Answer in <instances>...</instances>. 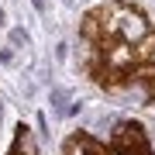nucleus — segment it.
<instances>
[{"label": "nucleus", "mask_w": 155, "mask_h": 155, "mask_svg": "<svg viewBox=\"0 0 155 155\" xmlns=\"http://www.w3.org/2000/svg\"><path fill=\"white\" fill-rule=\"evenodd\" d=\"M86 45V72L100 90H124L138 83V72L155 62V24L138 4L100 0L79 21Z\"/></svg>", "instance_id": "nucleus-1"}, {"label": "nucleus", "mask_w": 155, "mask_h": 155, "mask_svg": "<svg viewBox=\"0 0 155 155\" xmlns=\"http://www.w3.org/2000/svg\"><path fill=\"white\" fill-rule=\"evenodd\" d=\"M7 155H38V141H35L28 124L14 127V141H11V148H7Z\"/></svg>", "instance_id": "nucleus-4"}, {"label": "nucleus", "mask_w": 155, "mask_h": 155, "mask_svg": "<svg viewBox=\"0 0 155 155\" xmlns=\"http://www.w3.org/2000/svg\"><path fill=\"white\" fill-rule=\"evenodd\" d=\"M107 145H110L114 155H155L148 134H145V127L138 121H121L114 127V134H110Z\"/></svg>", "instance_id": "nucleus-2"}, {"label": "nucleus", "mask_w": 155, "mask_h": 155, "mask_svg": "<svg viewBox=\"0 0 155 155\" xmlns=\"http://www.w3.org/2000/svg\"><path fill=\"white\" fill-rule=\"evenodd\" d=\"M62 155H114V152H110V145L93 138L90 131H76L62 141Z\"/></svg>", "instance_id": "nucleus-3"}]
</instances>
